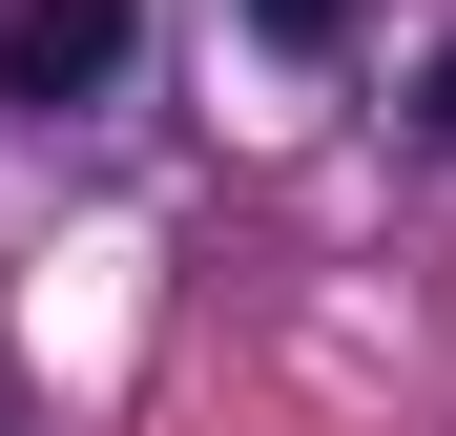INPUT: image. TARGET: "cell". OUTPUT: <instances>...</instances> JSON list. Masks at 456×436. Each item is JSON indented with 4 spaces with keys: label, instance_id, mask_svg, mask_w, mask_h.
Here are the masks:
<instances>
[{
    "label": "cell",
    "instance_id": "1",
    "mask_svg": "<svg viewBox=\"0 0 456 436\" xmlns=\"http://www.w3.org/2000/svg\"><path fill=\"white\" fill-rule=\"evenodd\" d=\"M125 42H145L125 0H0V84H21L42 125H62V104H104V84H125Z\"/></svg>",
    "mask_w": 456,
    "mask_h": 436
},
{
    "label": "cell",
    "instance_id": "2",
    "mask_svg": "<svg viewBox=\"0 0 456 436\" xmlns=\"http://www.w3.org/2000/svg\"><path fill=\"white\" fill-rule=\"evenodd\" d=\"M249 21H270L290 62H332V42H353V0H249Z\"/></svg>",
    "mask_w": 456,
    "mask_h": 436
}]
</instances>
